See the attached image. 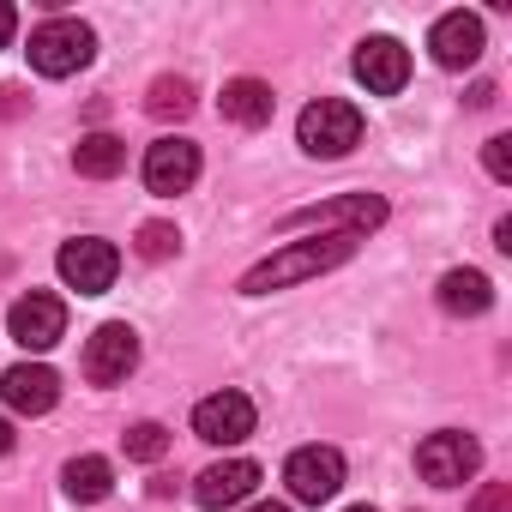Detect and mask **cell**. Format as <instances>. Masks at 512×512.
<instances>
[{
	"label": "cell",
	"mask_w": 512,
	"mask_h": 512,
	"mask_svg": "<svg viewBox=\"0 0 512 512\" xmlns=\"http://www.w3.org/2000/svg\"><path fill=\"white\" fill-rule=\"evenodd\" d=\"M290 229H302V223H320L326 235H368V229H380L386 223V199L380 193H344V199H326V205H302V211H290L284 217Z\"/></svg>",
	"instance_id": "4"
},
{
	"label": "cell",
	"mask_w": 512,
	"mask_h": 512,
	"mask_svg": "<svg viewBox=\"0 0 512 512\" xmlns=\"http://www.w3.org/2000/svg\"><path fill=\"white\" fill-rule=\"evenodd\" d=\"M139 368V332L133 326H97L91 344H85V380L91 386H121L127 374Z\"/></svg>",
	"instance_id": "9"
},
{
	"label": "cell",
	"mask_w": 512,
	"mask_h": 512,
	"mask_svg": "<svg viewBox=\"0 0 512 512\" xmlns=\"http://www.w3.org/2000/svg\"><path fill=\"white\" fill-rule=\"evenodd\" d=\"M350 512H374V506H350Z\"/></svg>",
	"instance_id": "30"
},
{
	"label": "cell",
	"mask_w": 512,
	"mask_h": 512,
	"mask_svg": "<svg viewBox=\"0 0 512 512\" xmlns=\"http://www.w3.org/2000/svg\"><path fill=\"white\" fill-rule=\"evenodd\" d=\"M13 452V428H7V416H0V458Z\"/></svg>",
	"instance_id": "28"
},
{
	"label": "cell",
	"mask_w": 512,
	"mask_h": 512,
	"mask_svg": "<svg viewBox=\"0 0 512 512\" xmlns=\"http://www.w3.org/2000/svg\"><path fill=\"white\" fill-rule=\"evenodd\" d=\"M91 55H97V31L79 25V19H49V25L31 31V67L43 79L79 73V67H91Z\"/></svg>",
	"instance_id": "3"
},
{
	"label": "cell",
	"mask_w": 512,
	"mask_h": 512,
	"mask_svg": "<svg viewBox=\"0 0 512 512\" xmlns=\"http://www.w3.org/2000/svg\"><path fill=\"white\" fill-rule=\"evenodd\" d=\"M296 139H302L308 157H326V163H332V157H350V151L362 145V109L344 103V97H320V103L302 109Z\"/></svg>",
	"instance_id": "2"
},
{
	"label": "cell",
	"mask_w": 512,
	"mask_h": 512,
	"mask_svg": "<svg viewBox=\"0 0 512 512\" xmlns=\"http://www.w3.org/2000/svg\"><path fill=\"white\" fill-rule=\"evenodd\" d=\"M350 253H356V235H314V241H290V247H278V253H272V260L247 266L241 296H272V290H290V284H302V278H320V272L344 266Z\"/></svg>",
	"instance_id": "1"
},
{
	"label": "cell",
	"mask_w": 512,
	"mask_h": 512,
	"mask_svg": "<svg viewBox=\"0 0 512 512\" xmlns=\"http://www.w3.org/2000/svg\"><path fill=\"white\" fill-rule=\"evenodd\" d=\"M440 308L446 314H458V320H476V314H488L494 308V284L482 278V272H446L440 278Z\"/></svg>",
	"instance_id": "17"
},
{
	"label": "cell",
	"mask_w": 512,
	"mask_h": 512,
	"mask_svg": "<svg viewBox=\"0 0 512 512\" xmlns=\"http://www.w3.org/2000/svg\"><path fill=\"white\" fill-rule=\"evenodd\" d=\"M145 109H151L157 121H181V115L193 109V85H187V79H157L151 97H145Z\"/></svg>",
	"instance_id": "20"
},
{
	"label": "cell",
	"mask_w": 512,
	"mask_h": 512,
	"mask_svg": "<svg viewBox=\"0 0 512 512\" xmlns=\"http://www.w3.org/2000/svg\"><path fill=\"white\" fill-rule=\"evenodd\" d=\"M482 163H488V175L506 187V181H512V139H506V133H494V139L482 145Z\"/></svg>",
	"instance_id": "23"
},
{
	"label": "cell",
	"mask_w": 512,
	"mask_h": 512,
	"mask_svg": "<svg viewBox=\"0 0 512 512\" xmlns=\"http://www.w3.org/2000/svg\"><path fill=\"white\" fill-rule=\"evenodd\" d=\"M476 464H482V446L470 440V434H428L422 446H416V470H422V482H434V488H458V482H470L476 476Z\"/></svg>",
	"instance_id": "6"
},
{
	"label": "cell",
	"mask_w": 512,
	"mask_h": 512,
	"mask_svg": "<svg viewBox=\"0 0 512 512\" xmlns=\"http://www.w3.org/2000/svg\"><path fill=\"white\" fill-rule=\"evenodd\" d=\"M13 31H19V13L7 7V0H0V49H7V43H13Z\"/></svg>",
	"instance_id": "26"
},
{
	"label": "cell",
	"mask_w": 512,
	"mask_h": 512,
	"mask_svg": "<svg viewBox=\"0 0 512 512\" xmlns=\"http://www.w3.org/2000/svg\"><path fill=\"white\" fill-rule=\"evenodd\" d=\"M253 422H260V416H253L247 392H211V398L193 404V434L211 440V446H241L253 434Z\"/></svg>",
	"instance_id": "8"
},
{
	"label": "cell",
	"mask_w": 512,
	"mask_h": 512,
	"mask_svg": "<svg viewBox=\"0 0 512 512\" xmlns=\"http://www.w3.org/2000/svg\"><path fill=\"white\" fill-rule=\"evenodd\" d=\"M133 247H139V260H169V253L181 247V229L175 223H145Z\"/></svg>",
	"instance_id": "22"
},
{
	"label": "cell",
	"mask_w": 512,
	"mask_h": 512,
	"mask_svg": "<svg viewBox=\"0 0 512 512\" xmlns=\"http://www.w3.org/2000/svg\"><path fill=\"white\" fill-rule=\"evenodd\" d=\"M25 109V91L19 85H0V115H19Z\"/></svg>",
	"instance_id": "25"
},
{
	"label": "cell",
	"mask_w": 512,
	"mask_h": 512,
	"mask_svg": "<svg viewBox=\"0 0 512 512\" xmlns=\"http://www.w3.org/2000/svg\"><path fill=\"white\" fill-rule=\"evenodd\" d=\"M0 398H7V410H19V416H49L55 398H61V374L43 368V362H19V368L0 374Z\"/></svg>",
	"instance_id": "13"
},
{
	"label": "cell",
	"mask_w": 512,
	"mask_h": 512,
	"mask_svg": "<svg viewBox=\"0 0 512 512\" xmlns=\"http://www.w3.org/2000/svg\"><path fill=\"white\" fill-rule=\"evenodd\" d=\"M247 512H290V506H272V500H266V506H247Z\"/></svg>",
	"instance_id": "29"
},
{
	"label": "cell",
	"mask_w": 512,
	"mask_h": 512,
	"mask_svg": "<svg viewBox=\"0 0 512 512\" xmlns=\"http://www.w3.org/2000/svg\"><path fill=\"white\" fill-rule=\"evenodd\" d=\"M55 266H61V284H67V290L103 296V290L115 284V272H121V253H115V241H103V235H79V241L61 247Z\"/></svg>",
	"instance_id": "5"
},
{
	"label": "cell",
	"mask_w": 512,
	"mask_h": 512,
	"mask_svg": "<svg viewBox=\"0 0 512 512\" xmlns=\"http://www.w3.org/2000/svg\"><path fill=\"white\" fill-rule=\"evenodd\" d=\"M199 181V145L193 139H157L145 151V187L151 193H187Z\"/></svg>",
	"instance_id": "14"
},
{
	"label": "cell",
	"mask_w": 512,
	"mask_h": 512,
	"mask_svg": "<svg viewBox=\"0 0 512 512\" xmlns=\"http://www.w3.org/2000/svg\"><path fill=\"white\" fill-rule=\"evenodd\" d=\"M217 109H223V121H235V127H266L272 109H278V97H272L266 79H229L223 97H217Z\"/></svg>",
	"instance_id": "16"
},
{
	"label": "cell",
	"mask_w": 512,
	"mask_h": 512,
	"mask_svg": "<svg viewBox=\"0 0 512 512\" xmlns=\"http://www.w3.org/2000/svg\"><path fill=\"white\" fill-rule=\"evenodd\" d=\"M163 452H169V428H163V422H133V428H127V458L157 464Z\"/></svg>",
	"instance_id": "21"
},
{
	"label": "cell",
	"mask_w": 512,
	"mask_h": 512,
	"mask_svg": "<svg viewBox=\"0 0 512 512\" xmlns=\"http://www.w3.org/2000/svg\"><path fill=\"white\" fill-rule=\"evenodd\" d=\"M61 482H67V494L73 500H109V488H115V470H109V458H73L67 470H61Z\"/></svg>",
	"instance_id": "19"
},
{
	"label": "cell",
	"mask_w": 512,
	"mask_h": 512,
	"mask_svg": "<svg viewBox=\"0 0 512 512\" xmlns=\"http://www.w3.org/2000/svg\"><path fill=\"white\" fill-rule=\"evenodd\" d=\"M253 488H260V464H253V458H223V464H211V470L193 476V500H199L205 512L241 506Z\"/></svg>",
	"instance_id": "12"
},
{
	"label": "cell",
	"mask_w": 512,
	"mask_h": 512,
	"mask_svg": "<svg viewBox=\"0 0 512 512\" xmlns=\"http://www.w3.org/2000/svg\"><path fill=\"white\" fill-rule=\"evenodd\" d=\"M428 49H434V61L440 67H476L482 61V19L476 13H446L440 25H434V37H428Z\"/></svg>",
	"instance_id": "15"
},
{
	"label": "cell",
	"mask_w": 512,
	"mask_h": 512,
	"mask_svg": "<svg viewBox=\"0 0 512 512\" xmlns=\"http://www.w3.org/2000/svg\"><path fill=\"white\" fill-rule=\"evenodd\" d=\"M73 169L91 175V181H109V175L127 169V145H121L115 133H85V139L73 145Z\"/></svg>",
	"instance_id": "18"
},
{
	"label": "cell",
	"mask_w": 512,
	"mask_h": 512,
	"mask_svg": "<svg viewBox=\"0 0 512 512\" xmlns=\"http://www.w3.org/2000/svg\"><path fill=\"white\" fill-rule=\"evenodd\" d=\"M356 79L368 85V97H398L410 79V49L398 37H368L356 49Z\"/></svg>",
	"instance_id": "11"
},
{
	"label": "cell",
	"mask_w": 512,
	"mask_h": 512,
	"mask_svg": "<svg viewBox=\"0 0 512 512\" xmlns=\"http://www.w3.org/2000/svg\"><path fill=\"white\" fill-rule=\"evenodd\" d=\"M7 332H13V344H25V350H55V344L67 338V302L49 296V290H31V296L13 302Z\"/></svg>",
	"instance_id": "7"
},
{
	"label": "cell",
	"mask_w": 512,
	"mask_h": 512,
	"mask_svg": "<svg viewBox=\"0 0 512 512\" xmlns=\"http://www.w3.org/2000/svg\"><path fill=\"white\" fill-rule=\"evenodd\" d=\"M470 512H512V482H482Z\"/></svg>",
	"instance_id": "24"
},
{
	"label": "cell",
	"mask_w": 512,
	"mask_h": 512,
	"mask_svg": "<svg viewBox=\"0 0 512 512\" xmlns=\"http://www.w3.org/2000/svg\"><path fill=\"white\" fill-rule=\"evenodd\" d=\"M284 482H290L296 500L320 506V500H332V494L344 488V452H338V446H302V452H290Z\"/></svg>",
	"instance_id": "10"
},
{
	"label": "cell",
	"mask_w": 512,
	"mask_h": 512,
	"mask_svg": "<svg viewBox=\"0 0 512 512\" xmlns=\"http://www.w3.org/2000/svg\"><path fill=\"white\" fill-rule=\"evenodd\" d=\"M494 247H500V253H512V217H500V223H494Z\"/></svg>",
	"instance_id": "27"
}]
</instances>
